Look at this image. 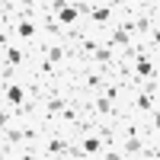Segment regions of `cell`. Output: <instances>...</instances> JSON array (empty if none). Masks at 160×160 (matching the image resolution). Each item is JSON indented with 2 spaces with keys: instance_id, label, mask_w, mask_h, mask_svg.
I'll return each mask as SVG.
<instances>
[{
  "instance_id": "1",
  "label": "cell",
  "mask_w": 160,
  "mask_h": 160,
  "mask_svg": "<svg viewBox=\"0 0 160 160\" xmlns=\"http://www.w3.org/2000/svg\"><path fill=\"white\" fill-rule=\"evenodd\" d=\"M115 19H118L115 3H90V13H87L83 26L93 29V32H106V29H112V26H115Z\"/></svg>"
},
{
  "instance_id": "2",
  "label": "cell",
  "mask_w": 160,
  "mask_h": 160,
  "mask_svg": "<svg viewBox=\"0 0 160 160\" xmlns=\"http://www.w3.org/2000/svg\"><path fill=\"white\" fill-rule=\"evenodd\" d=\"M71 135L64 128H51V131H45V138H42V144H38V151H42V160H48V157H68V151H71Z\"/></svg>"
},
{
  "instance_id": "3",
  "label": "cell",
  "mask_w": 160,
  "mask_h": 160,
  "mask_svg": "<svg viewBox=\"0 0 160 160\" xmlns=\"http://www.w3.org/2000/svg\"><path fill=\"white\" fill-rule=\"evenodd\" d=\"M157 32V3L151 0H141L138 3V13H135V38L144 42L148 35Z\"/></svg>"
},
{
  "instance_id": "4",
  "label": "cell",
  "mask_w": 160,
  "mask_h": 160,
  "mask_svg": "<svg viewBox=\"0 0 160 160\" xmlns=\"http://www.w3.org/2000/svg\"><path fill=\"white\" fill-rule=\"evenodd\" d=\"M0 64H10V68H19V71H29L32 64V51L19 45V42H3V61Z\"/></svg>"
},
{
  "instance_id": "5",
  "label": "cell",
  "mask_w": 160,
  "mask_h": 160,
  "mask_svg": "<svg viewBox=\"0 0 160 160\" xmlns=\"http://www.w3.org/2000/svg\"><path fill=\"white\" fill-rule=\"evenodd\" d=\"M29 74V71H26ZM26 74L19 80H10V83H3V90H0V99H3V106H10V109H16V106H22L26 99H29V93H26Z\"/></svg>"
},
{
  "instance_id": "6",
  "label": "cell",
  "mask_w": 160,
  "mask_h": 160,
  "mask_svg": "<svg viewBox=\"0 0 160 160\" xmlns=\"http://www.w3.org/2000/svg\"><path fill=\"white\" fill-rule=\"evenodd\" d=\"M144 144L148 141L141 135H118V151H122V157H141Z\"/></svg>"
},
{
  "instance_id": "7",
  "label": "cell",
  "mask_w": 160,
  "mask_h": 160,
  "mask_svg": "<svg viewBox=\"0 0 160 160\" xmlns=\"http://www.w3.org/2000/svg\"><path fill=\"white\" fill-rule=\"evenodd\" d=\"M87 61L93 64V68H99V71H106V74H109V68L115 64V51H112V48H106V45H99V48L93 51Z\"/></svg>"
},
{
  "instance_id": "8",
  "label": "cell",
  "mask_w": 160,
  "mask_h": 160,
  "mask_svg": "<svg viewBox=\"0 0 160 160\" xmlns=\"http://www.w3.org/2000/svg\"><path fill=\"white\" fill-rule=\"evenodd\" d=\"M90 131H96V118H93V115H87V112H83V115H80L77 122H74V125L68 128V135H71V141H77L80 135H90Z\"/></svg>"
},
{
  "instance_id": "9",
  "label": "cell",
  "mask_w": 160,
  "mask_h": 160,
  "mask_svg": "<svg viewBox=\"0 0 160 160\" xmlns=\"http://www.w3.org/2000/svg\"><path fill=\"white\" fill-rule=\"evenodd\" d=\"M80 115H83V109H80V102L74 99L71 106H64V109L58 112V128H64V131H68V128H71V125L77 122V118H80Z\"/></svg>"
},
{
  "instance_id": "10",
  "label": "cell",
  "mask_w": 160,
  "mask_h": 160,
  "mask_svg": "<svg viewBox=\"0 0 160 160\" xmlns=\"http://www.w3.org/2000/svg\"><path fill=\"white\" fill-rule=\"evenodd\" d=\"M26 93H29V99L42 102V99H45V93H48V87H45V80H42V77L26 74Z\"/></svg>"
},
{
  "instance_id": "11",
  "label": "cell",
  "mask_w": 160,
  "mask_h": 160,
  "mask_svg": "<svg viewBox=\"0 0 160 160\" xmlns=\"http://www.w3.org/2000/svg\"><path fill=\"white\" fill-rule=\"evenodd\" d=\"M125 93H128V90L118 83V80H112V77L106 80V87H102V96L109 99V102H115V106H122V102H125Z\"/></svg>"
},
{
  "instance_id": "12",
  "label": "cell",
  "mask_w": 160,
  "mask_h": 160,
  "mask_svg": "<svg viewBox=\"0 0 160 160\" xmlns=\"http://www.w3.org/2000/svg\"><path fill=\"white\" fill-rule=\"evenodd\" d=\"M26 71H19V68H10V64H0V80L3 83H10V80H19Z\"/></svg>"
}]
</instances>
